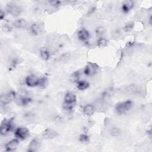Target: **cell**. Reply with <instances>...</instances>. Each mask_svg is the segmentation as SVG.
<instances>
[{"label":"cell","instance_id":"obj_1","mask_svg":"<svg viewBox=\"0 0 152 152\" xmlns=\"http://www.w3.org/2000/svg\"><path fill=\"white\" fill-rule=\"evenodd\" d=\"M133 106L132 102L131 100H126L118 103L115 107L116 112L118 114L122 115L128 113Z\"/></svg>","mask_w":152,"mask_h":152},{"label":"cell","instance_id":"obj_2","mask_svg":"<svg viewBox=\"0 0 152 152\" xmlns=\"http://www.w3.org/2000/svg\"><path fill=\"white\" fill-rule=\"evenodd\" d=\"M99 66L93 62H88L84 69V73L86 75L90 77L96 75L99 71Z\"/></svg>","mask_w":152,"mask_h":152},{"label":"cell","instance_id":"obj_3","mask_svg":"<svg viewBox=\"0 0 152 152\" xmlns=\"http://www.w3.org/2000/svg\"><path fill=\"white\" fill-rule=\"evenodd\" d=\"M6 9L7 12L10 14L14 17H17L19 15L23 10L21 6L15 3H9L7 5Z\"/></svg>","mask_w":152,"mask_h":152},{"label":"cell","instance_id":"obj_4","mask_svg":"<svg viewBox=\"0 0 152 152\" xmlns=\"http://www.w3.org/2000/svg\"><path fill=\"white\" fill-rule=\"evenodd\" d=\"M12 122L11 120L4 119L2 121L0 126V132L2 135H5L12 129Z\"/></svg>","mask_w":152,"mask_h":152},{"label":"cell","instance_id":"obj_5","mask_svg":"<svg viewBox=\"0 0 152 152\" xmlns=\"http://www.w3.org/2000/svg\"><path fill=\"white\" fill-rule=\"evenodd\" d=\"M29 130L26 127L23 126L17 128L14 132L15 137L18 140H24L26 139L29 136Z\"/></svg>","mask_w":152,"mask_h":152},{"label":"cell","instance_id":"obj_6","mask_svg":"<svg viewBox=\"0 0 152 152\" xmlns=\"http://www.w3.org/2000/svg\"><path fill=\"white\" fill-rule=\"evenodd\" d=\"M15 97V93L10 91L5 94H2L0 98V103L1 106H5L9 104Z\"/></svg>","mask_w":152,"mask_h":152},{"label":"cell","instance_id":"obj_7","mask_svg":"<svg viewBox=\"0 0 152 152\" xmlns=\"http://www.w3.org/2000/svg\"><path fill=\"white\" fill-rule=\"evenodd\" d=\"M39 78L36 75L34 74H30L27 75L25 80V83L26 85L30 87H36L38 85Z\"/></svg>","mask_w":152,"mask_h":152},{"label":"cell","instance_id":"obj_8","mask_svg":"<svg viewBox=\"0 0 152 152\" xmlns=\"http://www.w3.org/2000/svg\"><path fill=\"white\" fill-rule=\"evenodd\" d=\"M40 147V142L37 138L33 139L29 143L27 151L29 152L37 151Z\"/></svg>","mask_w":152,"mask_h":152},{"label":"cell","instance_id":"obj_9","mask_svg":"<svg viewBox=\"0 0 152 152\" xmlns=\"http://www.w3.org/2000/svg\"><path fill=\"white\" fill-rule=\"evenodd\" d=\"M19 142L18 139H12L8 141L5 145V150L7 151H13L17 148Z\"/></svg>","mask_w":152,"mask_h":152},{"label":"cell","instance_id":"obj_10","mask_svg":"<svg viewBox=\"0 0 152 152\" xmlns=\"http://www.w3.org/2000/svg\"><path fill=\"white\" fill-rule=\"evenodd\" d=\"M76 101H77V97L74 93L72 92H68L65 95L64 103L75 105Z\"/></svg>","mask_w":152,"mask_h":152},{"label":"cell","instance_id":"obj_11","mask_svg":"<svg viewBox=\"0 0 152 152\" xmlns=\"http://www.w3.org/2000/svg\"><path fill=\"white\" fill-rule=\"evenodd\" d=\"M77 37L80 41L86 42L90 39V33L87 30L83 28L78 31Z\"/></svg>","mask_w":152,"mask_h":152},{"label":"cell","instance_id":"obj_12","mask_svg":"<svg viewBox=\"0 0 152 152\" xmlns=\"http://www.w3.org/2000/svg\"><path fill=\"white\" fill-rule=\"evenodd\" d=\"M42 136L45 139H53L58 136V132L54 129L46 128L43 132Z\"/></svg>","mask_w":152,"mask_h":152},{"label":"cell","instance_id":"obj_13","mask_svg":"<svg viewBox=\"0 0 152 152\" xmlns=\"http://www.w3.org/2000/svg\"><path fill=\"white\" fill-rule=\"evenodd\" d=\"M125 91L131 94H140L141 90L140 88V87L135 84H129L125 88Z\"/></svg>","mask_w":152,"mask_h":152},{"label":"cell","instance_id":"obj_14","mask_svg":"<svg viewBox=\"0 0 152 152\" xmlns=\"http://www.w3.org/2000/svg\"><path fill=\"white\" fill-rule=\"evenodd\" d=\"M15 103L20 106H25L28 105L31 102V99L30 97H25V96H21L18 98H16L15 99Z\"/></svg>","mask_w":152,"mask_h":152},{"label":"cell","instance_id":"obj_15","mask_svg":"<svg viewBox=\"0 0 152 152\" xmlns=\"http://www.w3.org/2000/svg\"><path fill=\"white\" fill-rule=\"evenodd\" d=\"M95 112V108L93 105L91 104H86L83 108V113L87 116H92Z\"/></svg>","mask_w":152,"mask_h":152},{"label":"cell","instance_id":"obj_16","mask_svg":"<svg viewBox=\"0 0 152 152\" xmlns=\"http://www.w3.org/2000/svg\"><path fill=\"white\" fill-rule=\"evenodd\" d=\"M13 26L17 28H25L27 26V22L23 18H19L14 21Z\"/></svg>","mask_w":152,"mask_h":152},{"label":"cell","instance_id":"obj_17","mask_svg":"<svg viewBox=\"0 0 152 152\" xmlns=\"http://www.w3.org/2000/svg\"><path fill=\"white\" fill-rule=\"evenodd\" d=\"M42 27L40 24L38 23H36L33 24L30 27V31L33 35L39 34L42 31Z\"/></svg>","mask_w":152,"mask_h":152},{"label":"cell","instance_id":"obj_18","mask_svg":"<svg viewBox=\"0 0 152 152\" xmlns=\"http://www.w3.org/2000/svg\"><path fill=\"white\" fill-rule=\"evenodd\" d=\"M134 7V2L132 1H125L122 5V10L124 12H128Z\"/></svg>","mask_w":152,"mask_h":152},{"label":"cell","instance_id":"obj_19","mask_svg":"<svg viewBox=\"0 0 152 152\" xmlns=\"http://www.w3.org/2000/svg\"><path fill=\"white\" fill-rule=\"evenodd\" d=\"M90 84L86 80H80L78 83H77V88L80 90H85L88 88Z\"/></svg>","mask_w":152,"mask_h":152},{"label":"cell","instance_id":"obj_20","mask_svg":"<svg viewBox=\"0 0 152 152\" xmlns=\"http://www.w3.org/2000/svg\"><path fill=\"white\" fill-rule=\"evenodd\" d=\"M48 80L46 77H41L39 78V82L37 87L41 88H45L48 86Z\"/></svg>","mask_w":152,"mask_h":152},{"label":"cell","instance_id":"obj_21","mask_svg":"<svg viewBox=\"0 0 152 152\" xmlns=\"http://www.w3.org/2000/svg\"><path fill=\"white\" fill-rule=\"evenodd\" d=\"M80 73L78 71H75L69 77V80L72 83H78L80 81Z\"/></svg>","mask_w":152,"mask_h":152},{"label":"cell","instance_id":"obj_22","mask_svg":"<svg viewBox=\"0 0 152 152\" xmlns=\"http://www.w3.org/2000/svg\"><path fill=\"white\" fill-rule=\"evenodd\" d=\"M70 58H71V54L69 53H64L59 56L58 61L61 62H65L69 61Z\"/></svg>","mask_w":152,"mask_h":152},{"label":"cell","instance_id":"obj_23","mask_svg":"<svg viewBox=\"0 0 152 152\" xmlns=\"http://www.w3.org/2000/svg\"><path fill=\"white\" fill-rule=\"evenodd\" d=\"M121 133V131L119 128L116 126L112 127L110 129V134L113 137H118L120 135Z\"/></svg>","mask_w":152,"mask_h":152},{"label":"cell","instance_id":"obj_24","mask_svg":"<svg viewBox=\"0 0 152 152\" xmlns=\"http://www.w3.org/2000/svg\"><path fill=\"white\" fill-rule=\"evenodd\" d=\"M107 45V40L104 37H100L97 41V45L99 48H104Z\"/></svg>","mask_w":152,"mask_h":152},{"label":"cell","instance_id":"obj_25","mask_svg":"<svg viewBox=\"0 0 152 152\" xmlns=\"http://www.w3.org/2000/svg\"><path fill=\"white\" fill-rule=\"evenodd\" d=\"M40 57L44 60H48V59H49V58L50 57L49 52L46 49L42 50L40 51Z\"/></svg>","mask_w":152,"mask_h":152},{"label":"cell","instance_id":"obj_26","mask_svg":"<svg viewBox=\"0 0 152 152\" xmlns=\"http://www.w3.org/2000/svg\"><path fill=\"white\" fill-rule=\"evenodd\" d=\"M79 140L82 143H86L88 142L89 137L86 134H81L79 137Z\"/></svg>","mask_w":152,"mask_h":152},{"label":"cell","instance_id":"obj_27","mask_svg":"<svg viewBox=\"0 0 152 152\" xmlns=\"http://www.w3.org/2000/svg\"><path fill=\"white\" fill-rule=\"evenodd\" d=\"M134 28V23H128L124 27V30L125 32L129 31L132 30Z\"/></svg>","mask_w":152,"mask_h":152},{"label":"cell","instance_id":"obj_28","mask_svg":"<svg viewBox=\"0 0 152 152\" xmlns=\"http://www.w3.org/2000/svg\"><path fill=\"white\" fill-rule=\"evenodd\" d=\"M74 104H70L63 103V108L66 110H71L74 107Z\"/></svg>","mask_w":152,"mask_h":152},{"label":"cell","instance_id":"obj_29","mask_svg":"<svg viewBox=\"0 0 152 152\" xmlns=\"http://www.w3.org/2000/svg\"><path fill=\"white\" fill-rule=\"evenodd\" d=\"M50 5L53 6V7H58L61 5V1H50L49 2Z\"/></svg>","mask_w":152,"mask_h":152},{"label":"cell","instance_id":"obj_30","mask_svg":"<svg viewBox=\"0 0 152 152\" xmlns=\"http://www.w3.org/2000/svg\"><path fill=\"white\" fill-rule=\"evenodd\" d=\"M104 32V29L102 27H99L97 29V34H103Z\"/></svg>","mask_w":152,"mask_h":152},{"label":"cell","instance_id":"obj_31","mask_svg":"<svg viewBox=\"0 0 152 152\" xmlns=\"http://www.w3.org/2000/svg\"><path fill=\"white\" fill-rule=\"evenodd\" d=\"M2 29H3V30L4 31H10V27L9 26H8V25H6V24H5V25H4V26L2 27Z\"/></svg>","mask_w":152,"mask_h":152},{"label":"cell","instance_id":"obj_32","mask_svg":"<svg viewBox=\"0 0 152 152\" xmlns=\"http://www.w3.org/2000/svg\"><path fill=\"white\" fill-rule=\"evenodd\" d=\"M5 12L3 11L2 10H1V12H0V19L1 20H4V18H5Z\"/></svg>","mask_w":152,"mask_h":152}]
</instances>
